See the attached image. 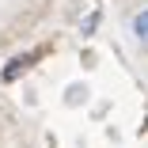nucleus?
I'll use <instances>...</instances> for the list:
<instances>
[{
    "label": "nucleus",
    "instance_id": "nucleus-1",
    "mask_svg": "<svg viewBox=\"0 0 148 148\" xmlns=\"http://www.w3.org/2000/svg\"><path fill=\"white\" fill-rule=\"evenodd\" d=\"M129 34H133L137 46L148 49V8H137V12H133V19H129Z\"/></svg>",
    "mask_w": 148,
    "mask_h": 148
},
{
    "label": "nucleus",
    "instance_id": "nucleus-2",
    "mask_svg": "<svg viewBox=\"0 0 148 148\" xmlns=\"http://www.w3.org/2000/svg\"><path fill=\"white\" fill-rule=\"evenodd\" d=\"M31 61H34V57H31V53H27V57H15V61H12V65H8L4 72H0V80H8V84H12L15 76H23L27 69H31Z\"/></svg>",
    "mask_w": 148,
    "mask_h": 148
},
{
    "label": "nucleus",
    "instance_id": "nucleus-3",
    "mask_svg": "<svg viewBox=\"0 0 148 148\" xmlns=\"http://www.w3.org/2000/svg\"><path fill=\"white\" fill-rule=\"evenodd\" d=\"M84 95H87V87H84V84H72V87H69V103H72V106L84 103Z\"/></svg>",
    "mask_w": 148,
    "mask_h": 148
}]
</instances>
